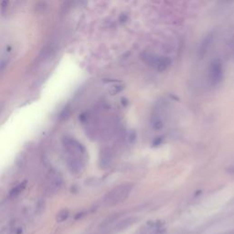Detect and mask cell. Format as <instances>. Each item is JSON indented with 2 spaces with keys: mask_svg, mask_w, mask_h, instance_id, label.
<instances>
[{
  "mask_svg": "<svg viewBox=\"0 0 234 234\" xmlns=\"http://www.w3.org/2000/svg\"><path fill=\"white\" fill-rule=\"evenodd\" d=\"M62 146L68 168L73 174L80 173L84 167L85 148L75 138L65 136L62 139Z\"/></svg>",
  "mask_w": 234,
  "mask_h": 234,
  "instance_id": "6da1fadb",
  "label": "cell"
},
{
  "mask_svg": "<svg viewBox=\"0 0 234 234\" xmlns=\"http://www.w3.org/2000/svg\"><path fill=\"white\" fill-rule=\"evenodd\" d=\"M63 186V178L57 170H50L46 176L45 187L49 194H56Z\"/></svg>",
  "mask_w": 234,
  "mask_h": 234,
  "instance_id": "7a4b0ae2",
  "label": "cell"
},
{
  "mask_svg": "<svg viewBox=\"0 0 234 234\" xmlns=\"http://www.w3.org/2000/svg\"><path fill=\"white\" fill-rule=\"evenodd\" d=\"M132 187H133L131 185L128 184L117 187L111 193H109V195L105 199V203L107 205H115L124 200L128 197Z\"/></svg>",
  "mask_w": 234,
  "mask_h": 234,
  "instance_id": "3957f363",
  "label": "cell"
},
{
  "mask_svg": "<svg viewBox=\"0 0 234 234\" xmlns=\"http://www.w3.org/2000/svg\"><path fill=\"white\" fill-rule=\"evenodd\" d=\"M223 79V69L218 59L213 60L209 67V80L211 85H218Z\"/></svg>",
  "mask_w": 234,
  "mask_h": 234,
  "instance_id": "277c9868",
  "label": "cell"
},
{
  "mask_svg": "<svg viewBox=\"0 0 234 234\" xmlns=\"http://www.w3.org/2000/svg\"><path fill=\"white\" fill-rule=\"evenodd\" d=\"M11 48H4L0 50V73L6 69L8 62L10 61V55H11Z\"/></svg>",
  "mask_w": 234,
  "mask_h": 234,
  "instance_id": "5b68a950",
  "label": "cell"
},
{
  "mask_svg": "<svg viewBox=\"0 0 234 234\" xmlns=\"http://www.w3.org/2000/svg\"><path fill=\"white\" fill-rule=\"evenodd\" d=\"M170 64H171V61L169 58L155 56V59L153 63V67H155L159 71H163V70H167Z\"/></svg>",
  "mask_w": 234,
  "mask_h": 234,
  "instance_id": "8992f818",
  "label": "cell"
},
{
  "mask_svg": "<svg viewBox=\"0 0 234 234\" xmlns=\"http://www.w3.org/2000/svg\"><path fill=\"white\" fill-rule=\"evenodd\" d=\"M211 40H212V37L209 35V36H208L204 40H203V42L201 43L200 45V55L202 56L207 50H208V47L209 46V44H210V42H211Z\"/></svg>",
  "mask_w": 234,
  "mask_h": 234,
  "instance_id": "52a82bcc",
  "label": "cell"
},
{
  "mask_svg": "<svg viewBox=\"0 0 234 234\" xmlns=\"http://www.w3.org/2000/svg\"><path fill=\"white\" fill-rule=\"evenodd\" d=\"M133 221H134V219H133L132 218H126V219L123 220L122 222H120V223L118 224L116 230L118 231V232L125 230L126 228H128V227H129V226L133 223Z\"/></svg>",
  "mask_w": 234,
  "mask_h": 234,
  "instance_id": "ba28073f",
  "label": "cell"
},
{
  "mask_svg": "<svg viewBox=\"0 0 234 234\" xmlns=\"http://www.w3.org/2000/svg\"><path fill=\"white\" fill-rule=\"evenodd\" d=\"M152 125L155 129H160L163 126V122L162 119L159 117V115H154L152 117Z\"/></svg>",
  "mask_w": 234,
  "mask_h": 234,
  "instance_id": "9c48e42d",
  "label": "cell"
},
{
  "mask_svg": "<svg viewBox=\"0 0 234 234\" xmlns=\"http://www.w3.org/2000/svg\"><path fill=\"white\" fill-rule=\"evenodd\" d=\"M116 214H115V215H111L110 217H108L107 218H105L104 219V221L101 223V227H107V226H109L110 224H112V223H114V221H115V219L117 218Z\"/></svg>",
  "mask_w": 234,
  "mask_h": 234,
  "instance_id": "30bf717a",
  "label": "cell"
},
{
  "mask_svg": "<svg viewBox=\"0 0 234 234\" xmlns=\"http://www.w3.org/2000/svg\"><path fill=\"white\" fill-rule=\"evenodd\" d=\"M122 87L121 86H114L113 87V89L111 90V93L112 94H115L117 92H121L122 91Z\"/></svg>",
  "mask_w": 234,
  "mask_h": 234,
  "instance_id": "8fae6325",
  "label": "cell"
}]
</instances>
